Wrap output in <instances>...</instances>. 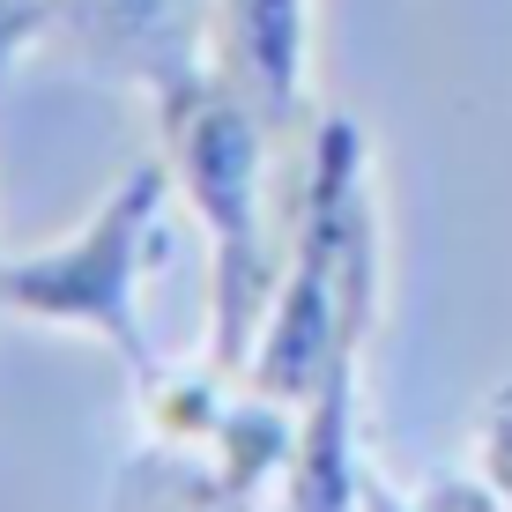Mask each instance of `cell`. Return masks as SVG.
Segmentation results:
<instances>
[{"instance_id": "obj_1", "label": "cell", "mask_w": 512, "mask_h": 512, "mask_svg": "<svg viewBox=\"0 0 512 512\" xmlns=\"http://www.w3.org/2000/svg\"><path fill=\"white\" fill-rule=\"evenodd\" d=\"M379 193L357 119L327 112L305 134V179L282 223V282L260 327L245 386L297 409V453L282 475V512H357V372L379 320Z\"/></svg>"}, {"instance_id": "obj_2", "label": "cell", "mask_w": 512, "mask_h": 512, "mask_svg": "<svg viewBox=\"0 0 512 512\" xmlns=\"http://www.w3.org/2000/svg\"><path fill=\"white\" fill-rule=\"evenodd\" d=\"M156 104V156L171 164L179 201L201 216L208 231V364L223 379L245 372L260 327H268L282 260L268 253V156H275V127L245 104L231 82L208 75L179 82V90L149 97Z\"/></svg>"}, {"instance_id": "obj_3", "label": "cell", "mask_w": 512, "mask_h": 512, "mask_svg": "<svg viewBox=\"0 0 512 512\" xmlns=\"http://www.w3.org/2000/svg\"><path fill=\"white\" fill-rule=\"evenodd\" d=\"M171 193L179 186H171L164 156L119 171V186L60 245L0 260V312L8 320H38V327H67V334H97L127 364V379L141 394L164 386L171 372L149 342V320H141V268L156 253V223H164Z\"/></svg>"}, {"instance_id": "obj_4", "label": "cell", "mask_w": 512, "mask_h": 512, "mask_svg": "<svg viewBox=\"0 0 512 512\" xmlns=\"http://www.w3.org/2000/svg\"><path fill=\"white\" fill-rule=\"evenodd\" d=\"M45 38L119 90H179L216 67V0H52Z\"/></svg>"}, {"instance_id": "obj_5", "label": "cell", "mask_w": 512, "mask_h": 512, "mask_svg": "<svg viewBox=\"0 0 512 512\" xmlns=\"http://www.w3.org/2000/svg\"><path fill=\"white\" fill-rule=\"evenodd\" d=\"M216 75L290 141L305 127L312 0H216Z\"/></svg>"}, {"instance_id": "obj_6", "label": "cell", "mask_w": 512, "mask_h": 512, "mask_svg": "<svg viewBox=\"0 0 512 512\" xmlns=\"http://www.w3.org/2000/svg\"><path fill=\"white\" fill-rule=\"evenodd\" d=\"M357 512H512L483 475H446V483H423V490H401V483H379L364 468V490H357Z\"/></svg>"}, {"instance_id": "obj_7", "label": "cell", "mask_w": 512, "mask_h": 512, "mask_svg": "<svg viewBox=\"0 0 512 512\" xmlns=\"http://www.w3.org/2000/svg\"><path fill=\"white\" fill-rule=\"evenodd\" d=\"M475 475L512 505V379L490 386L483 401V431H475Z\"/></svg>"}, {"instance_id": "obj_8", "label": "cell", "mask_w": 512, "mask_h": 512, "mask_svg": "<svg viewBox=\"0 0 512 512\" xmlns=\"http://www.w3.org/2000/svg\"><path fill=\"white\" fill-rule=\"evenodd\" d=\"M186 512H253V505H186Z\"/></svg>"}]
</instances>
